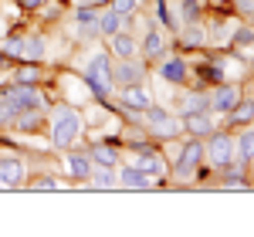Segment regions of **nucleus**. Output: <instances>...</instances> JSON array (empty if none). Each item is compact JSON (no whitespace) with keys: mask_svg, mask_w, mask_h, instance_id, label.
<instances>
[{"mask_svg":"<svg viewBox=\"0 0 254 237\" xmlns=\"http://www.w3.org/2000/svg\"><path fill=\"white\" fill-rule=\"evenodd\" d=\"M234 163H241V166L254 163V122L241 125V132L234 136Z\"/></svg>","mask_w":254,"mask_h":237,"instance_id":"aec40b11","label":"nucleus"},{"mask_svg":"<svg viewBox=\"0 0 254 237\" xmlns=\"http://www.w3.org/2000/svg\"><path fill=\"white\" fill-rule=\"evenodd\" d=\"M241 99H244V88L237 81H227V78L210 85V92H207V102H210V112L214 116H227Z\"/></svg>","mask_w":254,"mask_h":237,"instance_id":"6e6552de","label":"nucleus"},{"mask_svg":"<svg viewBox=\"0 0 254 237\" xmlns=\"http://www.w3.org/2000/svg\"><path fill=\"white\" fill-rule=\"evenodd\" d=\"M173 38H176V48H183V51H200V48L210 44V41H207V24H203V20H187Z\"/></svg>","mask_w":254,"mask_h":237,"instance_id":"ddd939ff","label":"nucleus"},{"mask_svg":"<svg viewBox=\"0 0 254 237\" xmlns=\"http://www.w3.org/2000/svg\"><path fill=\"white\" fill-rule=\"evenodd\" d=\"M27 183V163L20 153L0 149V190H20Z\"/></svg>","mask_w":254,"mask_h":237,"instance_id":"9b49d317","label":"nucleus"},{"mask_svg":"<svg viewBox=\"0 0 254 237\" xmlns=\"http://www.w3.org/2000/svg\"><path fill=\"white\" fill-rule=\"evenodd\" d=\"M14 116H17V109H14L10 102H7L3 95H0V132H3V129H10V122H14Z\"/></svg>","mask_w":254,"mask_h":237,"instance_id":"2f4dec72","label":"nucleus"},{"mask_svg":"<svg viewBox=\"0 0 254 237\" xmlns=\"http://www.w3.org/2000/svg\"><path fill=\"white\" fill-rule=\"evenodd\" d=\"M48 142L51 149H71L81 142V132H85V118H81V109H75L71 102H58V105H48Z\"/></svg>","mask_w":254,"mask_h":237,"instance_id":"f257e3e1","label":"nucleus"},{"mask_svg":"<svg viewBox=\"0 0 254 237\" xmlns=\"http://www.w3.org/2000/svg\"><path fill=\"white\" fill-rule=\"evenodd\" d=\"M20 7H24V10H31V14H38L41 7H44V3H48V0H17Z\"/></svg>","mask_w":254,"mask_h":237,"instance_id":"72a5a7b5","label":"nucleus"},{"mask_svg":"<svg viewBox=\"0 0 254 237\" xmlns=\"http://www.w3.org/2000/svg\"><path fill=\"white\" fill-rule=\"evenodd\" d=\"M251 122H254V102L251 99L248 102L241 99L234 109L227 112V125H237V129H241V125H251Z\"/></svg>","mask_w":254,"mask_h":237,"instance_id":"bb28decb","label":"nucleus"},{"mask_svg":"<svg viewBox=\"0 0 254 237\" xmlns=\"http://www.w3.org/2000/svg\"><path fill=\"white\" fill-rule=\"evenodd\" d=\"M217 3H220V0H217Z\"/></svg>","mask_w":254,"mask_h":237,"instance_id":"e433bc0d","label":"nucleus"},{"mask_svg":"<svg viewBox=\"0 0 254 237\" xmlns=\"http://www.w3.org/2000/svg\"><path fill=\"white\" fill-rule=\"evenodd\" d=\"M7 64H10V58H7V55H3V48H0V68H7Z\"/></svg>","mask_w":254,"mask_h":237,"instance_id":"c9c22d12","label":"nucleus"},{"mask_svg":"<svg viewBox=\"0 0 254 237\" xmlns=\"http://www.w3.org/2000/svg\"><path fill=\"white\" fill-rule=\"evenodd\" d=\"M71 3H75V7H98L102 0H71Z\"/></svg>","mask_w":254,"mask_h":237,"instance_id":"f704fd0d","label":"nucleus"},{"mask_svg":"<svg viewBox=\"0 0 254 237\" xmlns=\"http://www.w3.org/2000/svg\"><path fill=\"white\" fill-rule=\"evenodd\" d=\"M156 78L163 81V85H187L190 81V64H187V58H180V55H166V58L156 61Z\"/></svg>","mask_w":254,"mask_h":237,"instance_id":"f8f14e48","label":"nucleus"},{"mask_svg":"<svg viewBox=\"0 0 254 237\" xmlns=\"http://www.w3.org/2000/svg\"><path fill=\"white\" fill-rule=\"evenodd\" d=\"M234 10L241 17H251L254 20V0H234Z\"/></svg>","mask_w":254,"mask_h":237,"instance_id":"473e14b6","label":"nucleus"},{"mask_svg":"<svg viewBox=\"0 0 254 237\" xmlns=\"http://www.w3.org/2000/svg\"><path fill=\"white\" fill-rule=\"evenodd\" d=\"M126 163H129V166H136V170H142V173H149L153 179L170 177V163L163 159V153H159V149L146 146V142L132 146V149H129V156H126Z\"/></svg>","mask_w":254,"mask_h":237,"instance_id":"39448f33","label":"nucleus"},{"mask_svg":"<svg viewBox=\"0 0 254 237\" xmlns=\"http://www.w3.org/2000/svg\"><path fill=\"white\" fill-rule=\"evenodd\" d=\"M119 105L126 109V112H146L149 105H153V95H149V88H146V81L142 85H126V88H119Z\"/></svg>","mask_w":254,"mask_h":237,"instance_id":"4468645a","label":"nucleus"},{"mask_svg":"<svg viewBox=\"0 0 254 237\" xmlns=\"http://www.w3.org/2000/svg\"><path fill=\"white\" fill-rule=\"evenodd\" d=\"M64 170H68V177L78 179V183H88V173H92V156H88V149H64Z\"/></svg>","mask_w":254,"mask_h":237,"instance_id":"dca6fc26","label":"nucleus"},{"mask_svg":"<svg viewBox=\"0 0 254 237\" xmlns=\"http://www.w3.org/2000/svg\"><path fill=\"white\" fill-rule=\"evenodd\" d=\"M156 20H159V27H166V34H176L183 27L180 10H176L173 0H156Z\"/></svg>","mask_w":254,"mask_h":237,"instance_id":"b1692460","label":"nucleus"},{"mask_svg":"<svg viewBox=\"0 0 254 237\" xmlns=\"http://www.w3.org/2000/svg\"><path fill=\"white\" fill-rule=\"evenodd\" d=\"M41 78H44V71H41L38 61H20L10 81H14V85H41Z\"/></svg>","mask_w":254,"mask_h":237,"instance_id":"a878e982","label":"nucleus"},{"mask_svg":"<svg viewBox=\"0 0 254 237\" xmlns=\"http://www.w3.org/2000/svg\"><path fill=\"white\" fill-rule=\"evenodd\" d=\"M105 44H109L112 58H142L139 55V38L132 31H116L112 38H105Z\"/></svg>","mask_w":254,"mask_h":237,"instance_id":"f3484780","label":"nucleus"},{"mask_svg":"<svg viewBox=\"0 0 254 237\" xmlns=\"http://www.w3.org/2000/svg\"><path fill=\"white\" fill-rule=\"evenodd\" d=\"M149 78V68L142 58H112V85L126 88V85H142Z\"/></svg>","mask_w":254,"mask_h":237,"instance_id":"1a4fd4ad","label":"nucleus"},{"mask_svg":"<svg viewBox=\"0 0 254 237\" xmlns=\"http://www.w3.org/2000/svg\"><path fill=\"white\" fill-rule=\"evenodd\" d=\"M139 3H142V0H105V7H112L119 17H129V14H136Z\"/></svg>","mask_w":254,"mask_h":237,"instance_id":"c756f323","label":"nucleus"},{"mask_svg":"<svg viewBox=\"0 0 254 237\" xmlns=\"http://www.w3.org/2000/svg\"><path fill=\"white\" fill-rule=\"evenodd\" d=\"M180 118H183V136H193V139H207L217 129V118L210 109L207 112H187Z\"/></svg>","mask_w":254,"mask_h":237,"instance_id":"2eb2a0df","label":"nucleus"},{"mask_svg":"<svg viewBox=\"0 0 254 237\" xmlns=\"http://www.w3.org/2000/svg\"><path fill=\"white\" fill-rule=\"evenodd\" d=\"M207 109H210L207 92H187V95H183V109H180V116H187V112H207Z\"/></svg>","mask_w":254,"mask_h":237,"instance_id":"cd10ccee","label":"nucleus"},{"mask_svg":"<svg viewBox=\"0 0 254 237\" xmlns=\"http://www.w3.org/2000/svg\"><path fill=\"white\" fill-rule=\"evenodd\" d=\"M44 55H48V38L41 34V31H34V34H24V48H20V58L17 61H44Z\"/></svg>","mask_w":254,"mask_h":237,"instance_id":"4be33fe9","label":"nucleus"},{"mask_svg":"<svg viewBox=\"0 0 254 237\" xmlns=\"http://www.w3.org/2000/svg\"><path fill=\"white\" fill-rule=\"evenodd\" d=\"M203 163L214 166V170L234 163V136L224 132V129H214L210 136L203 139Z\"/></svg>","mask_w":254,"mask_h":237,"instance_id":"423d86ee","label":"nucleus"},{"mask_svg":"<svg viewBox=\"0 0 254 237\" xmlns=\"http://www.w3.org/2000/svg\"><path fill=\"white\" fill-rule=\"evenodd\" d=\"M81 85H85L98 102H105L112 92H116V85H112V55H109V51H95L92 58L85 61Z\"/></svg>","mask_w":254,"mask_h":237,"instance_id":"7ed1b4c3","label":"nucleus"},{"mask_svg":"<svg viewBox=\"0 0 254 237\" xmlns=\"http://www.w3.org/2000/svg\"><path fill=\"white\" fill-rule=\"evenodd\" d=\"M170 44H173V34H166L159 24H149L139 38V55H142V61H159L166 58Z\"/></svg>","mask_w":254,"mask_h":237,"instance_id":"9d476101","label":"nucleus"},{"mask_svg":"<svg viewBox=\"0 0 254 237\" xmlns=\"http://www.w3.org/2000/svg\"><path fill=\"white\" fill-rule=\"evenodd\" d=\"M75 34L78 41H95L98 34V7H75Z\"/></svg>","mask_w":254,"mask_h":237,"instance_id":"6ab92c4d","label":"nucleus"},{"mask_svg":"<svg viewBox=\"0 0 254 237\" xmlns=\"http://www.w3.org/2000/svg\"><path fill=\"white\" fill-rule=\"evenodd\" d=\"M119 186L122 190H156V179L149 177V173H142L136 166H129V163H119Z\"/></svg>","mask_w":254,"mask_h":237,"instance_id":"a211bd4d","label":"nucleus"},{"mask_svg":"<svg viewBox=\"0 0 254 237\" xmlns=\"http://www.w3.org/2000/svg\"><path fill=\"white\" fill-rule=\"evenodd\" d=\"M119 166H98L92 163V173H88V186L92 190H116L119 186Z\"/></svg>","mask_w":254,"mask_h":237,"instance_id":"5701e85b","label":"nucleus"},{"mask_svg":"<svg viewBox=\"0 0 254 237\" xmlns=\"http://www.w3.org/2000/svg\"><path fill=\"white\" fill-rule=\"evenodd\" d=\"M0 48H3V55L10 61H17L20 48H24V34H17V31H14V34H3V38H0Z\"/></svg>","mask_w":254,"mask_h":237,"instance_id":"c85d7f7f","label":"nucleus"},{"mask_svg":"<svg viewBox=\"0 0 254 237\" xmlns=\"http://www.w3.org/2000/svg\"><path fill=\"white\" fill-rule=\"evenodd\" d=\"M122 27H126V17H119L112 7H102V10H98V34H102V38H112Z\"/></svg>","mask_w":254,"mask_h":237,"instance_id":"393cba45","label":"nucleus"},{"mask_svg":"<svg viewBox=\"0 0 254 237\" xmlns=\"http://www.w3.org/2000/svg\"><path fill=\"white\" fill-rule=\"evenodd\" d=\"M88 156H92V163H98V166H119V163H122V153L112 146V139H95V142L88 146Z\"/></svg>","mask_w":254,"mask_h":237,"instance_id":"412c9836","label":"nucleus"},{"mask_svg":"<svg viewBox=\"0 0 254 237\" xmlns=\"http://www.w3.org/2000/svg\"><path fill=\"white\" fill-rule=\"evenodd\" d=\"M200 166H203V139L187 136V139H183V146H180V153H176V163L170 166V177L193 179L196 173H200Z\"/></svg>","mask_w":254,"mask_h":237,"instance_id":"20e7f679","label":"nucleus"},{"mask_svg":"<svg viewBox=\"0 0 254 237\" xmlns=\"http://www.w3.org/2000/svg\"><path fill=\"white\" fill-rule=\"evenodd\" d=\"M27 190H61V179L58 177H31V186Z\"/></svg>","mask_w":254,"mask_h":237,"instance_id":"7c9ffc66","label":"nucleus"},{"mask_svg":"<svg viewBox=\"0 0 254 237\" xmlns=\"http://www.w3.org/2000/svg\"><path fill=\"white\" fill-rule=\"evenodd\" d=\"M139 125L146 129V136L156 139V142H173V139L183 136V118L170 112L166 105H149L146 112H139Z\"/></svg>","mask_w":254,"mask_h":237,"instance_id":"f03ea898","label":"nucleus"},{"mask_svg":"<svg viewBox=\"0 0 254 237\" xmlns=\"http://www.w3.org/2000/svg\"><path fill=\"white\" fill-rule=\"evenodd\" d=\"M3 99L10 102L17 112H31V109H48V95L41 92V85H7L3 92H0Z\"/></svg>","mask_w":254,"mask_h":237,"instance_id":"0eeeda50","label":"nucleus"}]
</instances>
